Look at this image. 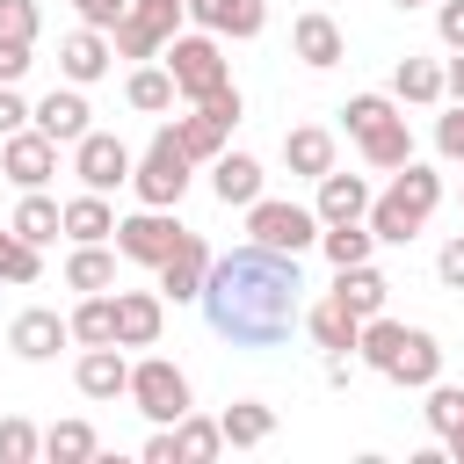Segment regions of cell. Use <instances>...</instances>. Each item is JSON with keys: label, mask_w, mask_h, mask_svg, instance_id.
Segmentation results:
<instances>
[{"label": "cell", "mask_w": 464, "mask_h": 464, "mask_svg": "<svg viewBox=\"0 0 464 464\" xmlns=\"http://www.w3.org/2000/svg\"><path fill=\"white\" fill-rule=\"evenodd\" d=\"M203 319L218 341L261 355V348H283L290 326L304 319V276H297V254H268V246H232V254H210V276H203Z\"/></svg>", "instance_id": "obj_1"}, {"label": "cell", "mask_w": 464, "mask_h": 464, "mask_svg": "<svg viewBox=\"0 0 464 464\" xmlns=\"http://www.w3.org/2000/svg\"><path fill=\"white\" fill-rule=\"evenodd\" d=\"M435 203H442V174H435V167H420V160H406V167H392V188H384V196H370L362 225L377 232V246H406V239L435 218Z\"/></svg>", "instance_id": "obj_2"}, {"label": "cell", "mask_w": 464, "mask_h": 464, "mask_svg": "<svg viewBox=\"0 0 464 464\" xmlns=\"http://www.w3.org/2000/svg\"><path fill=\"white\" fill-rule=\"evenodd\" d=\"M160 58H167V72H174V94L181 102H203V94H218L225 80H232V65H225V51H218V36L210 29H196V36H167L160 44Z\"/></svg>", "instance_id": "obj_3"}, {"label": "cell", "mask_w": 464, "mask_h": 464, "mask_svg": "<svg viewBox=\"0 0 464 464\" xmlns=\"http://www.w3.org/2000/svg\"><path fill=\"white\" fill-rule=\"evenodd\" d=\"M188 152H181V138H174V123H160V138L145 145V160L130 167V188H138V203H152V210H174L181 196H188Z\"/></svg>", "instance_id": "obj_4"}, {"label": "cell", "mask_w": 464, "mask_h": 464, "mask_svg": "<svg viewBox=\"0 0 464 464\" xmlns=\"http://www.w3.org/2000/svg\"><path fill=\"white\" fill-rule=\"evenodd\" d=\"M246 239L268 246V254H304V246H319V210L283 203V196H254L246 203Z\"/></svg>", "instance_id": "obj_5"}, {"label": "cell", "mask_w": 464, "mask_h": 464, "mask_svg": "<svg viewBox=\"0 0 464 464\" xmlns=\"http://www.w3.org/2000/svg\"><path fill=\"white\" fill-rule=\"evenodd\" d=\"M123 399L152 420V428H174L181 413H188V377H181V362H167V355H145V362H130V384H123Z\"/></svg>", "instance_id": "obj_6"}, {"label": "cell", "mask_w": 464, "mask_h": 464, "mask_svg": "<svg viewBox=\"0 0 464 464\" xmlns=\"http://www.w3.org/2000/svg\"><path fill=\"white\" fill-rule=\"evenodd\" d=\"M130 145L123 138H109V130H87V138H72V174H80V188H94V196H109V188H123L130 181Z\"/></svg>", "instance_id": "obj_7"}, {"label": "cell", "mask_w": 464, "mask_h": 464, "mask_svg": "<svg viewBox=\"0 0 464 464\" xmlns=\"http://www.w3.org/2000/svg\"><path fill=\"white\" fill-rule=\"evenodd\" d=\"M181 232H188V225H174V210H152V203H145L138 218H116V232H109V239H116V254H123V261L160 268V261L174 254V239H181Z\"/></svg>", "instance_id": "obj_8"}, {"label": "cell", "mask_w": 464, "mask_h": 464, "mask_svg": "<svg viewBox=\"0 0 464 464\" xmlns=\"http://www.w3.org/2000/svg\"><path fill=\"white\" fill-rule=\"evenodd\" d=\"M0 174H7L14 188H44V181L58 174V145H51L36 123H22V130H7V145H0Z\"/></svg>", "instance_id": "obj_9"}, {"label": "cell", "mask_w": 464, "mask_h": 464, "mask_svg": "<svg viewBox=\"0 0 464 464\" xmlns=\"http://www.w3.org/2000/svg\"><path fill=\"white\" fill-rule=\"evenodd\" d=\"M203 276H210V239L203 232H181L174 254L160 261V297L167 304H196L203 297Z\"/></svg>", "instance_id": "obj_10"}, {"label": "cell", "mask_w": 464, "mask_h": 464, "mask_svg": "<svg viewBox=\"0 0 464 464\" xmlns=\"http://www.w3.org/2000/svg\"><path fill=\"white\" fill-rule=\"evenodd\" d=\"M87 116H94V109H87V94H80L72 80H65V87H51V94L29 109V123H36L51 145H72V138H87V130H94Z\"/></svg>", "instance_id": "obj_11"}, {"label": "cell", "mask_w": 464, "mask_h": 464, "mask_svg": "<svg viewBox=\"0 0 464 464\" xmlns=\"http://www.w3.org/2000/svg\"><path fill=\"white\" fill-rule=\"evenodd\" d=\"M167 326V297L160 290H116V348H152Z\"/></svg>", "instance_id": "obj_12"}, {"label": "cell", "mask_w": 464, "mask_h": 464, "mask_svg": "<svg viewBox=\"0 0 464 464\" xmlns=\"http://www.w3.org/2000/svg\"><path fill=\"white\" fill-rule=\"evenodd\" d=\"M65 341H72V326H65V319H58L51 304H29V312H22L14 326H7V348H14L22 362H51V355H58Z\"/></svg>", "instance_id": "obj_13"}, {"label": "cell", "mask_w": 464, "mask_h": 464, "mask_svg": "<svg viewBox=\"0 0 464 464\" xmlns=\"http://www.w3.org/2000/svg\"><path fill=\"white\" fill-rule=\"evenodd\" d=\"M290 51H297L312 72H334V65L348 58V36H341L334 14H297V22H290Z\"/></svg>", "instance_id": "obj_14"}, {"label": "cell", "mask_w": 464, "mask_h": 464, "mask_svg": "<svg viewBox=\"0 0 464 464\" xmlns=\"http://www.w3.org/2000/svg\"><path fill=\"white\" fill-rule=\"evenodd\" d=\"M109 58H116V44H109V29H72L65 44H58V72L72 80V87H94L102 72H109Z\"/></svg>", "instance_id": "obj_15"}, {"label": "cell", "mask_w": 464, "mask_h": 464, "mask_svg": "<svg viewBox=\"0 0 464 464\" xmlns=\"http://www.w3.org/2000/svg\"><path fill=\"white\" fill-rule=\"evenodd\" d=\"M72 384H80V399H123V384H130V362H123V348H116V341H102V348H80V362H72Z\"/></svg>", "instance_id": "obj_16"}, {"label": "cell", "mask_w": 464, "mask_h": 464, "mask_svg": "<svg viewBox=\"0 0 464 464\" xmlns=\"http://www.w3.org/2000/svg\"><path fill=\"white\" fill-rule=\"evenodd\" d=\"M181 14L210 36H261V22H268L261 0H181Z\"/></svg>", "instance_id": "obj_17"}, {"label": "cell", "mask_w": 464, "mask_h": 464, "mask_svg": "<svg viewBox=\"0 0 464 464\" xmlns=\"http://www.w3.org/2000/svg\"><path fill=\"white\" fill-rule=\"evenodd\" d=\"M384 377H392V384H413V392H428V384L442 377V348H435V334L406 326V334H399V355L384 362Z\"/></svg>", "instance_id": "obj_18"}, {"label": "cell", "mask_w": 464, "mask_h": 464, "mask_svg": "<svg viewBox=\"0 0 464 464\" xmlns=\"http://www.w3.org/2000/svg\"><path fill=\"white\" fill-rule=\"evenodd\" d=\"M210 196H218L225 210H246V203L261 196V160H254V152H218V160H210Z\"/></svg>", "instance_id": "obj_19"}, {"label": "cell", "mask_w": 464, "mask_h": 464, "mask_svg": "<svg viewBox=\"0 0 464 464\" xmlns=\"http://www.w3.org/2000/svg\"><path fill=\"white\" fill-rule=\"evenodd\" d=\"M312 210H319V225H348V218H362V210H370V181H362V174H341V167H326V174H319V196H312Z\"/></svg>", "instance_id": "obj_20"}, {"label": "cell", "mask_w": 464, "mask_h": 464, "mask_svg": "<svg viewBox=\"0 0 464 464\" xmlns=\"http://www.w3.org/2000/svg\"><path fill=\"white\" fill-rule=\"evenodd\" d=\"M334 304H348L355 319H370V312H384V297H392V283H384V268H370V261H355V268H334V290H326Z\"/></svg>", "instance_id": "obj_21"}, {"label": "cell", "mask_w": 464, "mask_h": 464, "mask_svg": "<svg viewBox=\"0 0 464 464\" xmlns=\"http://www.w3.org/2000/svg\"><path fill=\"white\" fill-rule=\"evenodd\" d=\"M283 167L304 174V181H319V174L334 167V130H326V123H297V130H283Z\"/></svg>", "instance_id": "obj_22"}, {"label": "cell", "mask_w": 464, "mask_h": 464, "mask_svg": "<svg viewBox=\"0 0 464 464\" xmlns=\"http://www.w3.org/2000/svg\"><path fill=\"white\" fill-rule=\"evenodd\" d=\"M58 225H65V239H72V246H94V239H109V232H116V210H109V196L80 188L72 203H58Z\"/></svg>", "instance_id": "obj_23"}, {"label": "cell", "mask_w": 464, "mask_h": 464, "mask_svg": "<svg viewBox=\"0 0 464 464\" xmlns=\"http://www.w3.org/2000/svg\"><path fill=\"white\" fill-rule=\"evenodd\" d=\"M297 326H304V334H312L326 355H355V334H362V319H355L348 304H334V297H319V304H312Z\"/></svg>", "instance_id": "obj_24"}, {"label": "cell", "mask_w": 464, "mask_h": 464, "mask_svg": "<svg viewBox=\"0 0 464 464\" xmlns=\"http://www.w3.org/2000/svg\"><path fill=\"white\" fill-rule=\"evenodd\" d=\"M218 435H225V450H261V442L276 435V406H261V399H232V406L218 413Z\"/></svg>", "instance_id": "obj_25"}, {"label": "cell", "mask_w": 464, "mask_h": 464, "mask_svg": "<svg viewBox=\"0 0 464 464\" xmlns=\"http://www.w3.org/2000/svg\"><path fill=\"white\" fill-rule=\"evenodd\" d=\"M392 102L435 109V102H442V65H435V58H413V51H406V58L392 65Z\"/></svg>", "instance_id": "obj_26"}, {"label": "cell", "mask_w": 464, "mask_h": 464, "mask_svg": "<svg viewBox=\"0 0 464 464\" xmlns=\"http://www.w3.org/2000/svg\"><path fill=\"white\" fill-rule=\"evenodd\" d=\"M355 145H362V167H377V174H392V167L413 160V130H406V116H384V123L362 130Z\"/></svg>", "instance_id": "obj_27"}, {"label": "cell", "mask_w": 464, "mask_h": 464, "mask_svg": "<svg viewBox=\"0 0 464 464\" xmlns=\"http://www.w3.org/2000/svg\"><path fill=\"white\" fill-rule=\"evenodd\" d=\"M174 138H181V152H188L196 167H210V160L225 152V138H232V123H218L210 109H188V116H174Z\"/></svg>", "instance_id": "obj_28"}, {"label": "cell", "mask_w": 464, "mask_h": 464, "mask_svg": "<svg viewBox=\"0 0 464 464\" xmlns=\"http://www.w3.org/2000/svg\"><path fill=\"white\" fill-rule=\"evenodd\" d=\"M7 232H14V239H29V246H51L65 225H58V203H51L44 188H22V203H14V218H7Z\"/></svg>", "instance_id": "obj_29"}, {"label": "cell", "mask_w": 464, "mask_h": 464, "mask_svg": "<svg viewBox=\"0 0 464 464\" xmlns=\"http://www.w3.org/2000/svg\"><path fill=\"white\" fill-rule=\"evenodd\" d=\"M65 290H116V246L109 239H94V246H72V261H65Z\"/></svg>", "instance_id": "obj_30"}, {"label": "cell", "mask_w": 464, "mask_h": 464, "mask_svg": "<svg viewBox=\"0 0 464 464\" xmlns=\"http://www.w3.org/2000/svg\"><path fill=\"white\" fill-rule=\"evenodd\" d=\"M65 326H72V341H80V348L116 341V297H109V290H87V297L65 312Z\"/></svg>", "instance_id": "obj_31"}, {"label": "cell", "mask_w": 464, "mask_h": 464, "mask_svg": "<svg viewBox=\"0 0 464 464\" xmlns=\"http://www.w3.org/2000/svg\"><path fill=\"white\" fill-rule=\"evenodd\" d=\"M319 254H326L334 268H355V261L377 254V232H370L362 218H348V225H319Z\"/></svg>", "instance_id": "obj_32"}, {"label": "cell", "mask_w": 464, "mask_h": 464, "mask_svg": "<svg viewBox=\"0 0 464 464\" xmlns=\"http://www.w3.org/2000/svg\"><path fill=\"white\" fill-rule=\"evenodd\" d=\"M123 102H130V109H145V116L174 109V72H167V65H138V72L123 80Z\"/></svg>", "instance_id": "obj_33"}, {"label": "cell", "mask_w": 464, "mask_h": 464, "mask_svg": "<svg viewBox=\"0 0 464 464\" xmlns=\"http://www.w3.org/2000/svg\"><path fill=\"white\" fill-rule=\"evenodd\" d=\"M102 442H94V428L87 420H58V428H44V457L51 464H87Z\"/></svg>", "instance_id": "obj_34"}, {"label": "cell", "mask_w": 464, "mask_h": 464, "mask_svg": "<svg viewBox=\"0 0 464 464\" xmlns=\"http://www.w3.org/2000/svg\"><path fill=\"white\" fill-rule=\"evenodd\" d=\"M218 450H225L218 420H196V413H181V420H174V457H181V464H210Z\"/></svg>", "instance_id": "obj_35"}, {"label": "cell", "mask_w": 464, "mask_h": 464, "mask_svg": "<svg viewBox=\"0 0 464 464\" xmlns=\"http://www.w3.org/2000/svg\"><path fill=\"white\" fill-rule=\"evenodd\" d=\"M36 276H44V246H29L0 225V283H36Z\"/></svg>", "instance_id": "obj_36"}, {"label": "cell", "mask_w": 464, "mask_h": 464, "mask_svg": "<svg viewBox=\"0 0 464 464\" xmlns=\"http://www.w3.org/2000/svg\"><path fill=\"white\" fill-rule=\"evenodd\" d=\"M36 457H44V435H36L22 413H7V420H0V464H36Z\"/></svg>", "instance_id": "obj_37"}, {"label": "cell", "mask_w": 464, "mask_h": 464, "mask_svg": "<svg viewBox=\"0 0 464 464\" xmlns=\"http://www.w3.org/2000/svg\"><path fill=\"white\" fill-rule=\"evenodd\" d=\"M384 116H399V102H392V94H348V109H341V123H348V138H362V130H377Z\"/></svg>", "instance_id": "obj_38"}, {"label": "cell", "mask_w": 464, "mask_h": 464, "mask_svg": "<svg viewBox=\"0 0 464 464\" xmlns=\"http://www.w3.org/2000/svg\"><path fill=\"white\" fill-rule=\"evenodd\" d=\"M420 413H428V428H435V442H442V435H450V428L464 420V392L435 377V384H428V406H420Z\"/></svg>", "instance_id": "obj_39"}, {"label": "cell", "mask_w": 464, "mask_h": 464, "mask_svg": "<svg viewBox=\"0 0 464 464\" xmlns=\"http://www.w3.org/2000/svg\"><path fill=\"white\" fill-rule=\"evenodd\" d=\"M36 29H44L36 0H0V36H14V44H36Z\"/></svg>", "instance_id": "obj_40"}, {"label": "cell", "mask_w": 464, "mask_h": 464, "mask_svg": "<svg viewBox=\"0 0 464 464\" xmlns=\"http://www.w3.org/2000/svg\"><path fill=\"white\" fill-rule=\"evenodd\" d=\"M435 145H442V160L464 167V102H457L450 116H435Z\"/></svg>", "instance_id": "obj_41"}, {"label": "cell", "mask_w": 464, "mask_h": 464, "mask_svg": "<svg viewBox=\"0 0 464 464\" xmlns=\"http://www.w3.org/2000/svg\"><path fill=\"white\" fill-rule=\"evenodd\" d=\"M435 276H442V290H464V232H457V239H442V254H435Z\"/></svg>", "instance_id": "obj_42"}, {"label": "cell", "mask_w": 464, "mask_h": 464, "mask_svg": "<svg viewBox=\"0 0 464 464\" xmlns=\"http://www.w3.org/2000/svg\"><path fill=\"white\" fill-rule=\"evenodd\" d=\"M72 7H80V22H87V29H116V22L130 14V0H72Z\"/></svg>", "instance_id": "obj_43"}, {"label": "cell", "mask_w": 464, "mask_h": 464, "mask_svg": "<svg viewBox=\"0 0 464 464\" xmlns=\"http://www.w3.org/2000/svg\"><path fill=\"white\" fill-rule=\"evenodd\" d=\"M435 29L450 51H464V0H435Z\"/></svg>", "instance_id": "obj_44"}, {"label": "cell", "mask_w": 464, "mask_h": 464, "mask_svg": "<svg viewBox=\"0 0 464 464\" xmlns=\"http://www.w3.org/2000/svg\"><path fill=\"white\" fill-rule=\"evenodd\" d=\"M29 72V44H14V36H0V87H14Z\"/></svg>", "instance_id": "obj_45"}, {"label": "cell", "mask_w": 464, "mask_h": 464, "mask_svg": "<svg viewBox=\"0 0 464 464\" xmlns=\"http://www.w3.org/2000/svg\"><path fill=\"white\" fill-rule=\"evenodd\" d=\"M22 123H29V102H22L14 87H0V138H7V130H22Z\"/></svg>", "instance_id": "obj_46"}, {"label": "cell", "mask_w": 464, "mask_h": 464, "mask_svg": "<svg viewBox=\"0 0 464 464\" xmlns=\"http://www.w3.org/2000/svg\"><path fill=\"white\" fill-rule=\"evenodd\" d=\"M145 464H181V457H174V428H152V435H145Z\"/></svg>", "instance_id": "obj_47"}, {"label": "cell", "mask_w": 464, "mask_h": 464, "mask_svg": "<svg viewBox=\"0 0 464 464\" xmlns=\"http://www.w3.org/2000/svg\"><path fill=\"white\" fill-rule=\"evenodd\" d=\"M442 94H450V102H464V51L442 65Z\"/></svg>", "instance_id": "obj_48"}, {"label": "cell", "mask_w": 464, "mask_h": 464, "mask_svg": "<svg viewBox=\"0 0 464 464\" xmlns=\"http://www.w3.org/2000/svg\"><path fill=\"white\" fill-rule=\"evenodd\" d=\"M442 457H457V464H464V420H457V428L442 435Z\"/></svg>", "instance_id": "obj_49"}, {"label": "cell", "mask_w": 464, "mask_h": 464, "mask_svg": "<svg viewBox=\"0 0 464 464\" xmlns=\"http://www.w3.org/2000/svg\"><path fill=\"white\" fill-rule=\"evenodd\" d=\"M392 7H428V0H392Z\"/></svg>", "instance_id": "obj_50"}]
</instances>
